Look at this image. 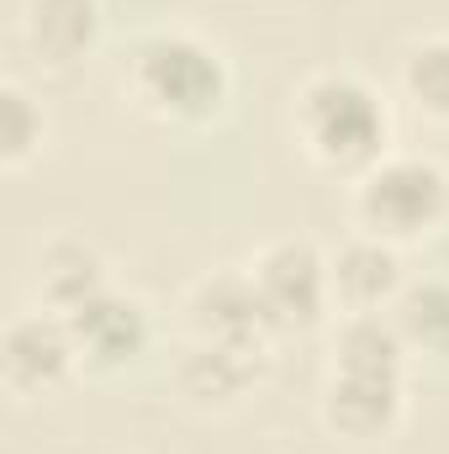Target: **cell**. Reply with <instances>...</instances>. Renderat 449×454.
Masks as SVG:
<instances>
[{"instance_id": "7", "label": "cell", "mask_w": 449, "mask_h": 454, "mask_svg": "<svg viewBox=\"0 0 449 454\" xmlns=\"http://www.w3.org/2000/svg\"><path fill=\"white\" fill-rule=\"evenodd\" d=\"M185 328L196 343H232V348H264L275 328L264 317V301L248 280V270H207L185 291Z\"/></svg>"}, {"instance_id": "8", "label": "cell", "mask_w": 449, "mask_h": 454, "mask_svg": "<svg viewBox=\"0 0 449 454\" xmlns=\"http://www.w3.org/2000/svg\"><path fill=\"white\" fill-rule=\"evenodd\" d=\"M75 348H80V370L85 375H122L127 364H138L154 343V317L138 296L127 291H101L96 301H85L80 312L64 317Z\"/></svg>"}, {"instance_id": "1", "label": "cell", "mask_w": 449, "mask_h": 454, "mask_svg": "<svg viewBox=\"0 0 449 454\" xmlns=\"http://www.w3.org/2000/svg\"><path fill=\"white\" fill-rule=\"evenodd\" d=\"M122 96L127 106L159 127H212L232 101V64L227 53L185 27L143 32L122 59Z\"/></svg>"}, {"instance_id": "14", "label": "cell", "mask_w": 449, "mask_h": 454, "mask_svg": "<svg viewBox=\"0 0 449 454\" xmlns=\"http://www.w3.org/2000/svg\"><path fill=\"white\" fill-rule=\"evenodd\" d=\"M391 323L413 359H449V275H407L391 301Z\"/></svg>"}, {"instance_id": "13", "label": "cell", "mask_w": 449, "mask_h": 454, "mask_svg": "<svg viewBox=\"0 0 449 454\" xmlns=\"http://www.w3.org/2000/svg\"><path fill=\"white\" fill-rule=\"evenodd\" d=\"M328 370L407 375L413 370V348L397 333L391 312H338L328 323Z\"/></svg>"}, {"instance_id": "4", "label": "cell", "mask_w": 449, "mask_h": 454, "mask_svg": "<svg viewBox=\"0 0 449 454\" xmlns=\"http://www.w3.org/2000/svg\"><path fill=\"white\" fill-rule=\"evenodd\" d=\"M264 317L275 328V339L291 333H318L323 323H334V291H328V248L307 232H280L270 243L254 248V259L243 264Z\"/></svg>"}, {"instance_id": "3", "label": "cell", "mask_w": 449, "mask_h": 454, "mask_svg": "<svg viewBox=\"0 0 449 454\" xmlns=\"http://www.w3.org/2000/svg\"><path fill=\"white\" fill-rule=\"evenodd\" d=\"M349 217L354 232H370L397 248L429 243L449 227V169L434 153L391 148L381 164L349 180Z\"/></svg>"}, {"instance_id": "9", "label": "cell", "mask_w": 449, "mask_h": 454, "mask_svg": "<svg viewBox=\"0 0 449 454\" xmlns=\"http://www.w3.org/2000/svg\"><path fill=\"white\" fill-rule=\"evenodd\" d=\"M407 286V264L397 243H381L370 232H349L328 248V291L338 312H391V301Z\"/></svg>"}, {"instance_id": "16", "label": "cell", "mask_w": 449, "mask_h": 454, "mask_svg": "<svg viewBox=\"0 0 449 454\" xmlns=\"http://www.w3.org/2000/svg\"><path fill=\"white\" fill-rule=\"evenodd\" d=\"M43 148H48V112H43V101L16 74H5L0 80V169L21 175V169L37 164Z\"/></svg>"}, {"instance_id": "2", "label": "cell", "mask_w": 449, "mask_h": 454, "mask_svg": "<svg viewBox=\"0 0 449 454\" xmlns=\"http://www.w3.org/2000/svg\"><path fill=\"white\" fill-rule=\"evenodd\" d=\"M296 148L338 180H359L391 153V101L359 69H318L291 96Z\"/></svg>"}, {"instance_id": "12", "label": "cell", "mask_w": 449, "mask_h": 454, "mask_svg": "<svg viewBox=\"0 0 449 454\" xmlns=\"http://www.w3.org/2000/svg\"><path fill=\"white\" fill-rule=\"evenodd\" d=\"M101 291H112V264L91 238L59 232L37 248V307L69 317L85 301H96Z\"/></svg>"}, {"instance_id": "15", "label": "cell", "mask_w": 449, "mask_h": 454, "mask_svg": "<svg viewBox=\"0 0 449 454\" xmlns=\"http://www.w3.org/2000/svg\"><path fill=\"white\" fill-rule=\"evenodd\" d=\"M397 90L434 127H449V32L413 37L397 59Z\"/></svg>"}, {"instance_id": "10", "label": "cell", "mask_w": 449, "mask_h": 454, "mask_svg": "<svg viewBox=\"0 0 449 454\" xmlns=\"http://www.w3.org/2000/svg\"><path fill=\"white\" fill-rule=\"evenodd\" d=\"M270 370L264 348H232V343H196L175 364V391L196 412H232L243 407Z\"/></svg>"}, {"instance_id": "6", "label": "cell", "mask_w": 449, "mask_h": 454, "mask_svg": "<svg viewBox=\"0 0 449 454\" xmlns=\"http://www.w3.org/2000/svg\"><path fill=\"white\" fill-rule=\"evenodd\" d=\"M323 428L349 444H386L407 423V375H359V370H328L318 391Z\"/></svg>"}, {"instance_id": "11", "label": "cell", "mask_w": 449, "mask_h": 454, "mask_svg": "<svg viewBox=\"0 0 449 454\" xmlns=\"http://www.w3.org/2000/svg\"><path fill=\"white\" fill-rule=\"evenodd\" d=\"M101 0H21V43L48 74L80 69L101 48Z\"/></svg>"}, {"instance_id": "5", "label": "cell", "mask_w": 449, "mask_h": 454, "mask_svg": "<svg viewBox=\"0 0 449 454\" xmlns=\"http://www.w3.org/2000/svg\"><path fill=\"white\" fill-rule=\"evenodd\" d=\"M75 375H80V348H75V333L59 312L27 307V312L5 317V328H0V380L16 402L53 396Z\"/></svg>"}]
</instances>
